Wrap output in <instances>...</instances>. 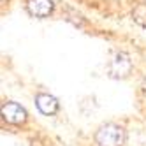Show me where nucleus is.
I'll list each match as a JSON object with an SVG mask.
<instances>
[{
  "label": "nucleus",
  "mask_w": 146,
  "mask_h": 146,
  "mask_svg": "<svg viewBox=\"0 0 146 146\" xmlns=\"http://www.w3.org/2000/svg\"><path fill=\"white\" fill-rule=\"evenodd\" d=\"M95 141L99 146H123L125 130L116 123H104L95 132Z\"/></svg>",
  "instance_id": "1"
},
{
  "label": "nucleus",
  "mask_w": 146,
  "mask_h": 146,
  "mask_svg": "<svg viewBox=\"0 0 146 146\" xmlns=\"http://www.w3.org/2000/svg\"><path fill=\"white\" fill-rule=\"evenodd\" d=\"M108 72H109V76L114 78V79L127 78L132 72V60H130V56L127 53H123V51L114 53V56L111 58L109 65H108Z\"/></svg>",
  "instance_id": "2"
},
{
  "label": "nucleus",
  "mask_w": 146,
  "mask_h": 146,
  "mask_svg": "<svg viewBox=\"0 0 146 146\" xmlns=\"http://www.w3.org/2000/svg\"><path fill=\"white\" fill-rule=\"evenodd\" d=\"M2 118L11 125H21L27 121V111L18 102H5L2 106Z\"/></svg>",
  "instance_id": "3"
},
{
  "label": "nucleus",
  "mask_w": 146,
  "mask_h": 146,
  "mask_svg": "<svg viewBox=\"0 0 146 146\" xmlns=\"http://www.w3.org/2000/svg\"><path fill=\"white\" fill-rule=\"evenodd\" d=\"M53 0H28L27 2V11L34 18H46L53 13Z\"/></svg>",
  "instance_id": "4"
},
{
  "label": "nucleus",
  "mask_w": 146,
  "mask_h": 146,
  "mask_svg": "<svg viewBox=\"0 0 146 146\" xmlns=\"http://www.w3.org/2000/svg\"><path fill=\"white\" fill-rule=\"evenodd\" d=\"M35 106L42 114L51 116V114H55L58 111L60 104H58V100L53 95H49V93H37L35 95Z\"/></svg>",
  "instance_id": "5"
},
{
  "label": "nucleus",
  "mask_w": 146,
  "mask_h": 146,
  "mask_svg": "<svg viewBox=\"0 0 146 146\" xmlns=\"http://www.w3.org/2000/svg\"><path fill=\"white\" fill-rule=\"evenodd\" d=\"M134 21L135 23H139L141 27H146V4H139L137 7L134 9Z\"/></svg>",
  "instance_id": "6"
},
{
  "label": "nucleus",
  "mask_w": 146,
  "mask_h": 146,
  "mask_svg": "<svg viewBox=\"0 0 146 146\" xmlns=\"http://www.w3.org/2000/svg\"><path fill=\"white\" fill-rule=\"evenodd\" d=\"M141 88H143V92H144V93H146V78H144V79H143V85H141Z\"/></svg>",
  "instance_id": "7"
}]
</instances>
